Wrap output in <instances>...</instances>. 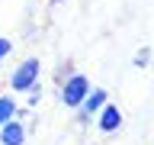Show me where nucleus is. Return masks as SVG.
<instances>
[{
    "instance_id": "nucleus-1",
    "label": "nucleus",
    "mask_w": 154,
    "mask_h": 145,
    "mask_svg": "<svg viewBox=\"0 0 154 145\" xmlns=\"http://www.w3.org/2000/svg\"><path fill=\"white\" fill-rule=\"evenodd\" d=\"M38 77H42V61H38L35 55L23 58V61H19V65L10 71V77H7L10 94H26L29 87H35V84H38Z\"/></svg>"
},
{
    "instance_id": "nucleus-2",
    "label": "nucleus",
    "mask_w": 154,
    "mask_h": 145,
    "mask_svg": "<svg viewBox=\"0 0 154 145\" xmlns=\"http://www.w3.org/2000/svg\"><path fill=\"white\" fill-rule=\"evenodd\" d=\"M90 77L84 74V71H67L64 81H61V87H58V97H61V103L67 106V110H77V106L84 103L87 90H90Z\"/></svg>"
},
{
    "instance_id": "nucleus-3",
    "label": "nucleus",
    "mask_w": 154,
    "mask_h": 145,
    "mask_svg": "<svg viewBox=\"0 0 154 145\" xmlns=\"http://www.w3.org/2000/svg\"><path fill=\"white\" fill-rule=\"evenodd\" d=\"M90 119L96 123V129H100L103 135H116L119 129H122V123H125V119H122V110H119L112 100H106V103L100 106V110H96Z\"/></svg>"
},
{
    "instance_id": "nucleus-4",
    "label": "nucleus",
    "mask_w": 154,
    "mask_h": 145,
    "mask_svg": "<svg viewBox=\"0 0 154 145\" xmlns=\"http://www.w3.org/2000/svg\"><path fill=\"white\" fill-rule=\"evenodd\" d=\"M26 139H29V129L19 116H13L0 126V145H26Z\"/></svg>"
},
{
    "instance_id": "nucleus-5",
    "label": "nucleus",
    "mask_w": 154,
    "mask_h": 145,
    "mask_svg": "<svg viewBox=\"0 0 154 145\" xmlns=\"http://www.w3.org/2000/svg\"><path fill=\"white\" fill-rule=\"evenodd\" d=\"M106 100H109V90H106V87H90V90H87V97H84V103L77 106V113L93 116L96 110H100V106L106 103Z\"/></svg>"
},
{
    "instance_id": "nucleus-6",
    "label": "nucleus",
    "mask_w": 154,
    "mask_h": 145,
    "mask_svg": "<svg viewBox=\"0 0 154 145\" xmlns=\"http://www.w3.org/2000/svg\"><path fill=\"white\" fill-rule=\"evenodd\" d=\"M13 116H19V100L13 94H0V126Z\"/></svg>"
},
{
    "instance_id": "nucleus-7",
    "label": "nucleus",
    "mask_w": 154,
    "mask_h": 145,
    "mask_svg": "<svg viewBox=\"0 0 154 145\" xmlns=\"http://www.w3.org/2000/svg\"><path fill=\"white\" fill-rule=\"evenodd\" d=\"M26 106H38V100H42V84H35V87H29L26 94Z\"/></svg>"
},
{
    "instance_id": "nucleus-8",
    "label": "nucleus",
    "mask_w": 154,
    "mask_h": 145,
    "mask_svg": "<svg viewBox=\"0 0 154 145\" xmlns=\"http://www.w3.org/2000/svg\"><path fill=\"white\" fill-rule=\"evenodd\" d=\"M13 39H7V36H0V65H3V61H7L10 55H13Z\"/></svg>"
},
{
    "instance_id": "nucleus-9",
    "label": "nucleus",
    "mask_w": 154,
    "mask_h": 145,
    "mask_svg": "<svg viewBox=\"0 0 154 145\" xmlns=\"http://www.w3.org/2000/svg\"><path fill=\"white\" fill-rule=\"evenodd\" d=\"M148 61H151V48H141V52L135 55V65H138V68H148Z\"/></svg>"
},
{
    "instance_id": "nucleus-10",
    "label": "nucleus",
    "mask_w": 154,
    "mask_h": 145,
    "mask_svg": "<svg viewBox=\"0 0 154 145\" xmlns=\"http://www.w3.org/2000/svg\"><path fill=\"white\" fill-rule=\"evenodd\" d=\"M51 3H64V0H51Z\"/></svg>"
}]
</instances>
